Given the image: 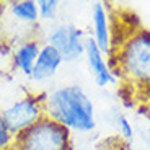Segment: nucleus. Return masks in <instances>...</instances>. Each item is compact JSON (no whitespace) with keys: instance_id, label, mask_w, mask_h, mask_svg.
Wrapping results in <instances>:
<instances>
[{"instance_id":"1","label":"nucleus","mask_w":150,"mask_h":150,"mask_svg":"<svg viewBox=\"0 0 150 150\" xmlns=\"http://www.w3.org/2000/svg\"><path fill=\"white\" fill-rule=\"evenodd\" d=\"M46 117L60 124L70 134H90L96 129L95 103L79 83H65L46 91Z\"/></svg>"},{"instance_id":"2","label":"nucleus","mask_w":150,"mask_h":150,"mask_svg":"<svg viewBox=\"0 0 150 150\" xmlns=\"http://www.w3.org/2000/svg\"><path fill=\"white\" fill-rule=\"evenodd\" d=\"M114 46L117 49L111 56L116 57V64L111 67L117 79L150 86V30L135 28Z\"/></svg>"},{"instance_id":"3","label":"nucleus","mask_w":150,"mask_h":150,"mask_svg":"<svg viewBox=\"0 0 150 150\" xmlns=\"http://www.w3.org/2000/svg\"><path fill=\"white\" fill-rule=\"evenodd\" d=\"M13 150H74V139L65 127L44 116L16 135Z\"/></svg>"},{"instance_id":"4","label":"nucleus","mask_w":150,"mask_h":150,"mask_svg":"<svg viewBox=\"0 0 150 150\" xmlns=\"http://www.w3.org/2000/svg\"><path fill=\"white\" fill-rule=\"evenodd\" d=\"M4 117L8 129L13 135H18L30 129L31 126L46 116L44 112V95L42 93H25L7 105L4 109Z\"/></svg>"},{"instance_id":"5","label":"nucleus","mask_w":150,"mask_h":150,"mask_svg":"<svg viewBox=\"0 0 150 150\" xmlns=\"http://www.w3.org/2000/svg\"><path fill=\"white\" fill-rule=\"evenodd\" d=\"M86 36L72 23H52L46 31V44L52 46L64 62H77L85 54Z\"/></svg>"},{"instance_id":"6","label":"nucleus","mask_w":150,"mask_h":150,"mask_svg":"<svg viewBox=\"0 0 150 150\" xmlns=\"http://www.w3.org/2000/svg\"><path fill=\"white\" fill-rule=\"evenodd\" d=\"M83 57H85L88 70H90L91 77H93L95 83L98 86L106 88V86L116 85L117 77L112 70L108 56L95 44V41L90 36L86 38L85 41V54H83Z\"/></svg>"},{"instance_id":"7","label":"nucleus","mask_w":150,"mask_h":150,"mask_svg":"<svg viewBox=\"0 0 150 150\" xmlns=\"http://www.w3.org/2000/svg\"><path fill=\"white\" fill-rule=\"evenodd\" d=\"M90 23H91V39L95 44L101 49L106 56H111L112 52V26L109 18L108 7L101 2L91 5L90 10Z\"/></svg>"},{"instance_id":"8","label":"nucleus","mask_w":150,"mask_h":150,"mask_svg":"<svg viewBox=\"0 0 150 150\" xmlns=\"http://www.w3.org/2000/svg\"><path fill=\"white\" fill-rule=\"evenodd\" d=\"M41 46L42 42L38 36H30V38H25V39H20L15 44L13 52H11V64H13V69L20 75L26 77V79L31 77V72L34 69L38 54L41 51Z\"/></svg>"},{"instance_id":"9","label":"nucleus","mask_w":150,"mask_h":150,"mask_svg":"<svg viewBox=\"0 0 150 150\" xmlns=\"http://www.w3.org/2000/svg\"><path fill=\"white\" fill-rule=\"evenodd\" d=\"M62 64H64V59L60 57V54L57 52L52 46L42 42L41 51L38 54L36 64H34V69L31 72L30 80H33L36 83L49 82V80H52L59 74Z\"/></svg>"},{"instance_id":"10","label":"nucleus","mask_w":150,"mask_h":150,"mask_svg":"<svg viewBox=\"0 0 150 150\" xmlns=\"http://www.w3.org/2000/svg\"><path fill=\"white\" fill-rule=\"evenodd\" d=\"M7 15L15 25L21 28L38 30L39 28V13L36 0H13L7 4Z\"/></svg>"},{"instance_id":"11","label":"nucleus","mask_w":150,"mask_h":150,"mask_svg":"<svg viewBox=\"0 0 150 150\" xmlns=\"http://www.w3.org/2000/svg\"><path fill=\"white\" fill-rule=\"evenodd\" d=\"M36 4H38V13H39V21L52 25L59 16L60 2L59 0H36Z\"/></svg>"},{"instance_id":"12","label":"nucleus","mask_w":150,"mask_h":150,"mask_svg":"<svg viewBox=\"0 0 150 150\" xmlns=\"http://www.w3.org/2000/svg\"><path fill=\"white\" fill-rule=\"evenodd\" d=\"M112 122H114V126H116L117 132L121 134V137H122L124 140H127V142H132L134 140V126H132V122L129 121V117L124 114V112L121 111H114V116H112Z\"/></svg>"},{"instance_id":"13","label":"nucleus","mask_w":150,"mask_h":150,"mask_svg":"<svg viewBox=\"0 0 150 150\" xmlns=\"http://www.w3.org/2000/svg\"><path fill=\"white\" fill-rule=\"evenodd\" d=\"M15 144V135L10 132L7 122H5L4 112L0 109V150H11Z\"/></svg>"},{"instance_id":"14","label":"nucleus","mask_w":150,"mask_h":150,"mask_svg":"<svg viewBox=\"0 0 150 150\" xmlns=\"http://www.w3.org/2000/svg\"><path fill=\"white\" fill-rule=\"evenodd\" d=\"M147 134H149V137H150V126H149V129H147Z\"/></svg>"},{"instance_id":"15","label":"nucleus","mask_w":150,"mask_h":150,"mask_svg":"<svg viewBox=\"0 0 150 150\" xmlns=\"http://www.w3.org/2000/svg\"><path fill=\"white\" fill-rule=\"evenodd\" d=\"M11 150H13V149H11Z\"/></svg>"}]
</instances>
